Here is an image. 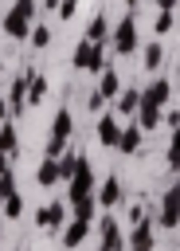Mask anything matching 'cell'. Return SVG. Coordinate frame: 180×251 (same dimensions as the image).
<instances>
[{
  "mask_svg": "<svg viewBox=\"0 0 180 251\" xmlns=\"http://www.w3.org/2000/svg\"><path fill=\"white\" fill-rule=\"evenodd\" d=\"M98 247L102 251H125V231L113 216H102L98 220Z\"/></svg>",
  "mask_w": 180,
  "mask_h": 251,
  "instance_id": "cell-10",
  "label": "cell"
},
{
  "mask_svg": "<svg viewBox=\"0 0 180 251\" xmlns=\"http://www.w3.org/2000/svg\"><path fill=\"white\" fill-rule=\"evenodd\" d=\"M16 153H20V129H16V122L8 118V122L0 126V157H8V161H12Z\"/></svg>",
  "mask_w": 180,
  "mask_h": 251,
  "instance_id": "cell-19",
  "label": "cell"
},
{
  "mask_svg": "<svg viewBox=\"0 0 180 251\" xmlns=\"http://www.w3.org/2000/svg\"><path fill=\"white\" fill-rule=\"evenodd\" d=\"M0 27H4V35H8V39L23 43V39L31 35V27H35V0H16V4L4 12Z\"/></svg>",
  "mask_w": 180,
  "mask_h": 251,
  "instance_id": "cell-1",
  "label": "cell"
},
{
  "mask_svg": "<svg viewBox=\"0 0 180 251\" xmlns=\"http://www.w3.org/2000/svg\"><path fill=\"white\" fill-rule=\"evenodd\" d=\"M164 126H168V129H176V126H180V114H176V110H168V114H164Z\"/></svg>",
  "mask_w": 180,
  "mask_h": 251,
  "instance_id": "cell-32",
  "label": "cell"
},
{
  "mask_svg": "<svg viewBox=\"0 0 180 251\" xmlns=\"http://www.w3.org/2000/svg\"><path fill=\"white\" fill-rule=\"evenodd\" d=\"M121 86H125V82H121L117 67H110V63H106V71H102V78H98V90H94V94H98L102 102H110V98H117V94H121Z\"/></svg>",
  "mask_w": 180,
  "mask_h": 251,
  "instance_id": "cell-12",
  "label": "cell"
},
{
  "mask_svg": "<svg viewBox=\"0 0 180 251\" xmlns=\"http://www.w3.org/2000/svg\"><path fill=\"white\" fill-rule=\"evenodd\" d=\"M63 224H67V200H47L35 212V227L43 231H63Z\"/></svg>",
  "mask_w": 180,
  "mask_h": 251,
  "instance_id": "cell-9",
  "label": "cell"
},
{
  "mask_svg": "<svg viewBox=\"0 0 180 251\" xmlns=\"http://www.w3.org/2000/svg\"><path fill=\"white\" fill-rule=\"evenodd\" d=\"M86 235H90V224H86V220H70V224H63V247H67V251L82 247Z\"/></svg>",
  "mask_w": 180,
  "mask_h": 251,
  "instance_id": "cell-18",
  "label": "cell"
},
{
  "mask_svg": "<svg viewBox=\"0 0 180 251\" xmlns=\"http://www.w3.org/2000/svg\"><path fill=\"white\" fill-rule=\"evenodd\" d=\"M86 110H90V114L98 118V114H106V102H102L98 94H90V102H86Z\"/></svg>",
  "mask_w": 180,
  "mask_h": 251,
  "instance_id": "cell-30",
  "label": "cell"
},
{
  "mask_svg": "<svg viewBox=\"0 0 180 251\" xmlns=\"http://www.w3.org/2000/svg\"><path fill=\"white\" fill-rule=\"evenodd\" d=\"M0 208H4V212H0V220H20V216H23V196H20V192H12V196H4V200H0Z\"/></svg>",
  "mask_w": 180,
  "mask_h": 251,
  "instance_id": "cell-25",
  "label": "cell"
},
{
  "mask_svg": "<svg viewBox=\"0 0 180 251\" xmlns=\"http://www.w3.org/2000/svg\"><path fill=\"white\" fill-rule=\"evenodd\" d=\"M94 188H98V176H94V165H90V157L82 153V157H78V169H74V176L67 180V204H70V200H82V196H94Z\"/></svg>",
  "mask_w": 180,
  "mask_h": 251,
  "instance_id": "cell-4",
  "label": "cell"
},
{
  "mask_svg": "<svg viewBox=\"0 0 180 251\" xmlns=\"http://www.w3.org/2000/svg\"><path fill=\"white\" fill-rule=\"evenodd\" d=\"M70 67H74V71H86V75H102V71H106V51H102V43L82 39V43L74 47V55H70Z\"/></svg>",
  "mask_w": 180,
  "mask_h": 251,
  "instance_id": "cell-5",
  "label": "cell"
},
{
  "mask_svg": "<svg viewBox=\"0 0 180 251\" xmlns=\"http://www.w3.org/2000/svg\"><path fill=\"white\" fill-rule=\"evenodd\" d=\"M168 98H172V78H153V82L141 90L137 110H164V106H168Z\"/></svg>",
  "mask_w": 180,
  "mask_h": 251,
  "instance_id": "cell-6",
  "label": "cell"
},
{
  "mask_svg": "<svg viewBox=\"0 0 180 251\" xmlns=\"http://www.w3.org/2000/svg\"><path fill=\"white\" fill-rule=\"evenodd\" d=\"M78 157H82V153H70V149H67L63 157H55V165H59V184H67V180L74 176V169H78Z\"/></svg>",
  "mask_w": 180,
  "mask_h": 251,
  "instance_id": "cell-24",
  "label": "cell"
},
{
  "mask_svg": "<svg viewBox=\"0 0 180 251\" xmlns=\"http://www.w3.org/2000/svg\"><path fill=\"white\" fill-rule=\"evenodd\" d=\"M0 71H4V59H0Z\"/></svg>",
  "mask_w": 180,
  "mask_h": 251,
  "instance_id": "cell-39",
  "label": "cell"
},
{
  "mask_svg": "<svg viewBox=\"0 0 180 251\" xmlns=\"http://www.w3.org/2000/svg\"><path fill=\"white\" fill-rule=\"evenodd\" d=\"M0 243H4V220H0Z\"/></svg>",
  "mask_w": 180,
  "mask_h": 251,
  "instance_id": "cell-38",
  "label": "cell"
},
{
  "mask_svg": "<svg viewBox=\"0 0 180 251\" xmlns=\"http://www.w3.org/2000/svg\"><path fill=\"white\" fill-rule=\"evenodd\" d=\"M110 47H113V55H133L137 47H141V39H137V20H133V12H125L113 27H110Z\"/></svg>",
  "mask_w": 180,
  "mask_h": 251,
  "instance_id": "cell-2",
  "label": "cell"
},
{
  "mask_svg": "<svg viewBox=\"0 0 180 251\" xmlns=\"http://www.w3.org/2000/svg\"><path fill=\"white\" fill-rule=\"evenodd\" d=\"M82 39H90V43H102L106 47V39H110V20L106 16H94L90 24H86V35Z\"/></svg>",
  "mask_w": 180,
  "mask_h": 251,
  "instance_id": "cell-22",
  "label": "cell"
},
{
  "mask_svg": "<svg viewBox=\"0 0 180 251\" xmlns=\"http://www.w3.org/2000/svg\"><path fill=\"white\" fill-rule=\"evenodd\" d=\"M12 192H16V173H4V176H0V200L12 196Z\"/></svg>",
  "mask_w": 180,
  "mask_h": 251,
  "instance_id": "cell-29",
  "label": "cell"
},
{
  "mask_svg": "<svg viewBox=\"0 0 180 251\" xmlns=\"http://www.w3.org/2000/svg\"><path fill=\"white\" fill-rule=\"evenodd\" d=\"M117 133H121V122L106 110L102 118H98V145H106V149H113L117 145Z\"/></svg>",
  "mask_w": 180,
  "mask_h": 251,
  "instance_id": "cell-16",
  "label": "cell"
},
{
  "mask_svg": "<svg viewBox=\"0 0 180 251\" xmlns=\"http://www.w3.org/2000/svg\"><path fill=\"white\" fill-rule=\"evenodd\" d=\"M47 90H51V82H47V75H39V71H31V75H27V110H35V106H43V98H47Z\"/></svg>",
  "mask_w": 180,
  "mask_h": 251,
  "instance_id": "cell-15",
  "label": "cell"
},
{
  "mask_svg": "<svg viewBox=\"0 0 180 251\" xmlns=\"http://www.w3.org/2000/svg\"><path fill=\"white\" fill-rule=\"evenodd\" d=\"M35 184H39V188H55V184H59V165H55V157H43V161H39Z\"/></svg>",
  "mask_w": 180,
  "mask_h": 251,
  "instance_id": "cell-20",
  "label": "cell"
},
{
  "mask_svg": "<svg viewBox=\"0 0 180 251\" xmlns=\"http://www.w3.org/2000/svg\"><path fill=\"white\" fill-rule=\"evenodd\" d=\"M137 4H141V0H125V8H129V12H133V8H137Z\"/></svg>",
  "mask_w": 180,
  "mask_h": 251,
  "instance_id": "cell-37",
  "label": "cell"
},
{
  "mask_svg": "<svg viewBox=\"0 0 180 251\" xmlns=\"http://www.w3.org/2000/svg\"><path fill=\"white\" fill-rule=\"evenodd\" d=\"M8 114H12V110H8V98H4V94H0V126H4V122H8Z\"/></svg>",
  "mask_w": 180,
  "mask_h": 251,
  "instance_id": "cell-33",
  "label": "cell"
},
{
  "mask_svg": "<svg viewBox=\"0 0 180 251\" xmlns=\"http://www.w3.org/2000/svg\"><path fill=\"white\" fill-rule=\"evenodd\" d=\"M141 220H145V208L133 204V208H129V224H141Z\"/></svg>",
  "mask_w": 180,
  "mask_h": 251,
  "instance_id": "cell-31",
  "label": "cell"
},
{
  "mask_svg": "<svg viewBox=\"0 0 180 251\" xmlns=\"http://www.w3.org/2000/svg\"><path fill=\"white\" fill-rule=\"evenodd\" d=\"M74 133V118H70V110L63 106V110H55V118H51V133H47V157H63L67 153V137Z\"/></svg>",
  "mask_w": 180,
  "mask_h": 251,
  "instance_id": "cell-3",
  "label": "cell"
},
{
  "mask_svg": "<svg viewBox=\"0 0 180 251\" xmlns=\"http://www.w3.org/2000/svg\"><path fill=\"white\" fill-rule=\"evenodd\" d=\"M4 173H12V161H8V157H0V176H4Z\"/></svg>",
  "mask_w": 180,
  "mask_h": 251,
  "instance_id": "cell-35",
  "label": "cell"
},
{
  "mask_svg": "<svg viewBox=\"0 0 180 251\" xmlns=\"http://www.w3.org/2000/svg\"><path fill=\"white\" fill-rule=\"evenodd\" d=\"M27 75L31 71H23L20 78H12V86H8V110L12 114H23L27 110Z\"/></svg>",
  "mask_w": 180,
  "mask_h": 251,
  "instance_id": "cell-13",
  "label": "cell"
},
{
  "mask_svg": "<svg viewBox=\"0 0 180 251\" xmlns=\"http://www.w3.org/2000/svg\"><path fill=\"white\" fill-rule=\"evenodd\" d=\"M98 251H102V247H98Z\"/></svg>",
  "mask_w": 180,
  "mask_h": 251,
  "instance_id": "cell-40",
  "label": "cell"
},
{
  "mask_svg": "<svg viewBox=\"0 0 180 251\" xmlns=\"http://www.w3.org/2000/svg\"><path fill=\"white\" fill-rule=\"evenodd\" d=\"M157 12H176V0H157Z\"/></svg>",
  "mask_w": 180,
  "mask_h": 251,
  "instance_id": "cell-34",
  "label": "cell"
},
{
  "mask_svg": "<svg viewBox=\"0 0 180 251\" xmlns=\"http://www.w3.org/2000/svg\"><path fill=\"white\" fill-rule=\"evenodd\" d=\"M125 251H157V231H153L149 220H141V224L129 227V235H125Z\"/></svg>",
  "mask_w": 180,
  "mask_h": 251,
  "instance_id": "cell-11",
  "label": "cell"
},
{
  "mask_svg": "<svg viewBox=\"0 0 180 251\" xmlns=\"http://www.w3.org/2000/svg\"><path fill=\"white\" fill-rule=\"evenodd\" d=\"M141 63H145V71H149V75H157V71H160V63H164V47H160V39L145 47V55H141Z\"/></svg>",
  "mask_w": 180,
  "mask_h": 251,
  "instance_id": "cell-23",
  "label": "cell"
},
{
  "mask_svg": "<svg viewBox=\"0 0 180 251\" xmlns=\"http://www.w3.org/2000/svg\"><path fill=\"white\" fill-rule=\"evenodd\" d=\"M141 141H145V133L129 122V126H121V133H117V145H113V149H117V153H125V157H133V153L141 149Z\"/></svg>",
  "mask_w": 180,
  "mask_h": 251,
  "instance_id": "cell-17",
  "label": "cell"
},
{
  "mask_svg": "<svg viewBox=\"0 0 180 251\" xmlns=\"http://www.w3.org/2000/svg\"><path fill=\"white\" fill-rule=\"evenodd\" d=\"M157 220H160V227H164V231H176V224H180V196H176V184H168V188L160 192Z\"/></svg>",
  "mask_w": 180,
  "mask_h": 251,
  "instance_id": "cell-8",
  "label": "cell"
},
{
  "mask_svg": "<svg viewBox=\"0 0 180 251\" xmlns=\"http://www.w3.org/2000/svg\"><path fill=\"white\" fill-rule=\"evenodd\" d=\"M43 8H51V12H55V8H59V0H43Z\"/></svg>",
  "mask_w": 180,
  "mask_h": 251,
  "instance_id": "cell-36",
  "label": "cell"
},
{
  "mask_svg": "<svg viewBox=\"0 0 180 251\" xmlns=\"http://www.w3.org/2000/svg\"><path fill=\"white\" fill-rule=\"evenodd\" d=\"M67 208H70V220H86V224H94V216H98V200H94V196L70 200Z\"/></svg>",
  "mask_w": 180,
  "mask_h": 251,
  "instance_id": "cell-21",
  "label": "cell"
},
{
  "mask_svg": "<svg viewBox=\"0 0 180 251\" xmlns=\"http://www.w3.org/2000/svg\"><path fill=\"white\" fill-rule=\"evenodd\" d=\"M94 200H98V208H117V204H125V184H121V176L117 173H110L98 188H94Z\"/></svg>",
  "mask_w": 180,
  "mask_h": 251,
  "instance_id": "cell-7",
  "label": "cell"
},
{
  "mask_svg": "<svg viewBox=\"0 0 180 251\" xmlns=\"http://www.w3.org/2000/svg\"><path fill=\"white\" fill-rule=\"evenodd\" d=\"M113 102H117V110H110V114H113V118H129V122H133L137 102H141V90H137V86H121V94H117Z\"/></svg>",
  "mask_w": 180,
  "mask_h": 251,
  "instance_id": "cell-14",
  "label": "cell"
},
{
  "mask_svg": "<svg viewBox=\"0 0 180 251\" xmlns=\"http://www.w3.org/2000/svg\"><path fill=\"white\" fill-rule=\"evenodd\" d=\"M27 43H31L35 51H39V47H51V27H47V24H35L31 35H27Z\"/></svg>",
  "mask_w": 180,
  "mask_h": 251,
  "instance_id": "cell-27",
  "label": "cell"
},
{
  "mask_svg": "<svg viewBox=\"0 0 180 251\" xmlns=\"http://www.w3.org/2000/svg\"><path fill=\"white\" fill-rule=\"evenodd\" d=\"M55 12H59V20H70V16L78 12V0H59V8H55Z\"/></svg>",
  "mask_w": 180,
  "mask_h": 251,
  "instance_id": "cell-28",
  "label": "cell"
},
{
  "mask_svg": "<svg viewBox=\"0 0 180 251\" xmlns=\"http://www.w3.org/2000/svg\"><path fill=\"white\" fill-rule=\"evenodd\" d=\"M172 27H176V12H157V16H153V31H157V39L168 35Z\"/></svg>",
  "mask_w": 180,
  "mask_h": 251,
  "instance_id": "cell-26",
  "label": "cell"
}]
</instances>
